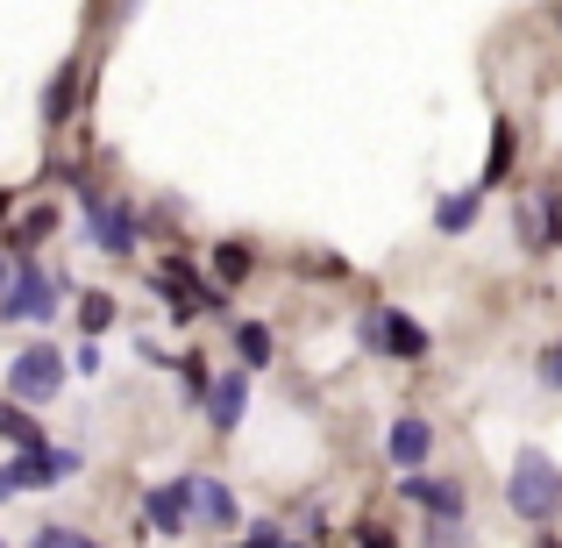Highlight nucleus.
Returning <instances> with one entry per match:
<instances>
[{"label": "nucleus", "instance_id": "f03ea898", "mask_svg": "<svg viewBox=\"0 0 562 548\" xmlns=\"http://www.w3.org/2000/svg\"><path fill=\"white\" fill-rule=\"evenodd\" d=\"M65 292H71V278L57 286L50 271H36V264L22 257V264L8 271V286H0V321H50Z\"/></svg>", "mask_w": 562, "mask_h": 548}, {"label": "nucleus", "instance_id": "9d476101", "mask_svg": "<svg viewBox=\"0 0 562 548\" xmlns=\"http://www.w3.org/2000/svg\"><path fill=\"white\" fill-rule=\"evenodd\" d=\"M427 449H435V427H427V421H413V413H406V421H392V435H384V456H392L398 470H420Z\"/></svg>", "mask_w": 562, "mask_h": 548}, {"label": "nucleus", "instance_id": "c85d7f7f", "mask_svg": "<svg viewBox=\"0 0 562 548\" xmlns=\"http://www.w3.org/2000/svg\"><path fill=\"white\" fill-rule=\"evenodd\" d=\"M0 548H8V541H0Z\"/></svg>", "mask_w": 562, "mask_h": 548}, {"label": "nucleus", "instance_id": "2eb2a0df", "mask_svg": "<svg viewBox=\"0 0 562 548\" xmlns=\"http://www.w3.org/2000/svg\"><path fill=\"white\" fill-rule=\"evenodd\" d=\"M249 271H257L249 243H214V286H243Z\"/></svg>", "mask_w": 562, "mask_h": 548}, {"label": "nucleus", "instance_id": "7ed1b4c3", "mask_svg": "<svg viewBox=\"0 0 562 548\" xmlns=\"http://www.w3.org/2000/svg\"><path fill=\"white\" fill-rule=\"evenodd\" d=\"M57 392H65V349L29 343L22 357L8 364V399L14 406H43V399H57Z\"/></svg>", "mask_w": 562, "mask_h": 548}, {"label": "nucleus", "instance_id": "20e7f679", "mask_svg": "<svg viewBox=\"0 0 562 548\" xmlns=\"http://www.w3.org/2000/svg\"><path fill=\"white\" fill-rule=\"evenodd\" d=\"M71 470H79V449H22L0 463V499L14 492H50V484H65Z\"/></svg>", "mask_w": 562, "mask_h": 548}, {"label": "nucleus", "instance_id": "f257e3e1", "mask_svg": "<svg viewBox=\"0 0 562 548\" xmlns=\"http://www.w3.org/2000/svg\"><path fill=\"white\" fill-rule=\"evenodd\" d=\"M506 499H513V513H520V521H555V513H562V470L541 449H520Z\"/></svg>", "mask_w": 562, "mask_h": 548}, {"label": "nucleus", "instance_id": "4468645a", "mask_svg": "<svg viewBox=\"0 0 562 548\" xmlns=\"http://www.w3.org/2000/svg\"><path fill=\"white\" fill-rule=\"evenodd\" d=\"M235 357H243V370H263L271 364V328L263 321H235Z\"/></svg>", "mask_w": 562, "mask_h": 548}, {"label": "nucleus", "instance_id": "bb28decb", "mask_svg": "<svg viewBox=\"0 0 562 548\" xmlns=\"http://www.w3.org/2000/svg\"><path fill=\"white\" fill-rule=\"evenodd\" d=\"M8 206H14V192H0V221H8Z\"/></svg>", "mask_w": 562, "mask_h": 548}, {"label": "nucleus", "instance_id": "412c9836", "mask_svg": "<svg viewBox=\"0 0 562 548\" xmlns=\"http://www.w3.org/2000/svg\"><path fill=\"white\" fill-rule=\"evenodd\" d=\"M29 548H100V541H86V535H71V527H43Z\"/></svg>", "mask_w": 562, "mask_h": 548}, {"label": "nucleus", "instance_id": "b1692460", "mask_svg": "<svg viewBox=\"0 0 562 548\" xmlns=\"http://www.w3.org/2000/svg\"><path fill=\"white\" fill-rule=\"evenodd\" d=\"M541 384H555V392H562V343L541 349Z\"/></svg>", "mask_w": 562, "mask_h": 548}, {"label": "nucleus", "instance_id": "4be33fe9", "mask_svg": "<svg viewBox=\"0 0 562 548\" xmlns=\"http://www.w3.org/2000/svg\"><path fill=\"white\" fill-rule=\"evenodd\" d=\"M427 548H463V521H427Z\"/></svg>", "mask_w": 562, "mask_h": 548}, {"label": "nucleus", "instance_id": "a211bd4d", "mask_svg": "<svg viewBox=\"0 0 562 548\" xmlns=\"http://www.w3.org/2000/svg\"><path fill=\"white\" fill-rule=\"evenodd\" d=\"M171 370H179L186 399H200V406H206V392H214V370H206V357H179V364H171Z\"/></svg>", "mask_w": 562, "mask_h": 548}, {"label": "nucleus", "instance_id": "393cba45", "mask_svg": "<svg viewBox=\"0 0 562 548\" xmlns=\"http://www.w3.org/2000/svg\"><path fill=\"white\" fill-rule=\"evenodd\" d=\"M357 541H363V548H398L392 535H384V527H363V535H357Z\"/></svg>", "mask_w": 562, "mask_h": 548}, {"label": "nucleus", "instance_id": "cd10ccee", "mask_svg": "<svg viewBox=\"0 0 562 548\" xmlns=\"http://www.w3.org/2000/svg\"><path fill=\"white\" fill-rule=\"evenodd\" d=\"M541 548H562V541H541Z\"/></svg>", "mask_w": 562, "mask_h": 548}, {"label": "nucleus", "instance_id": "ddd939ff", "mask_svg": "<svg viewBox=\"0 0 562 548\" xmlns=\"http://www.w3.org/2000/svg\"><path fill=\"white\" fill-rule=\"evenodd\" d=\"M477 214H484V192H477V186H470V192H449V200L435 206V228H441V235H463Z\"/></svg>", "mask_w": 562, "mask_h": 548}, {"label": "nucleus", "instance_id": "0eeeda50", "mask_svg": "<svg viewBox=\"0 0 562 548\" xmlns=\"http://www.w3.org/2000/svg\"><path fill=\"white\" fill-rule=\"evenodd\" d=\"M398 492L413 499V506L427 513V521H463V484L456 478H427V470H406V484Z\"/></svg>", "mask_w": 562, "mask_h": 548}, {"label": "nucleus", "instance_id": "f3484780", "mask_svg": "<svg viewBox=\"0 0 562 548\" xmlns=\"http://www.w3.org/2000/svg\"><path fill=\"white\" fill-rule=\"evenodd\" d=\"M79 328L86 335H108L114 328V300H108V292H79Z\"/></svg>", "mask_w": 562, "mask_h": 548}, {"label": "nucleus", "instance_id": "6ab92c4d", "mask_svg": "<svg viewBox=\"0 0 562 548\" xmlns=\"http://www.w3.org/2000/svg\"><path fill=\"white\" fill-rule=\"evenodd\" d=\"M71 86H79L71 71H57V79H50V93H43V122H65V114H71V100H79Z\"/></svg>", "mask_w": 562, "mask_h": 548}, {"label": "nucleus", "instance_id": "9b49d317", "mask_svg": "<svg viewBox=\"0 0 562 548\" xmlns=\"http://www.w3.org/2000/svg\"><path fill=\"white\" fill-rule=\"evenodd\" d=\"M192 513H200L214 535H228V527L243 521V513H235V492H228L221 478H192Z\"/></svg>", "mask_w": 562, "mask_h": 548}, {"label": "nucleus", "instance_id": "dca6fc26", "mask_svg": "<svg viewBox=\"0 0 562 548\" xmlns=\"http://www.w3.org/2000/svg\"><path fill=\"white\" fill-rule=\"evenodd\" d=\"M50 228H57V206H36V214H22V228H14V257H29V249H36Z\"/></svg>", "mask_w": 562, "mask_h": 548}, {"label": "nucleus", "instance_id": "6e6552de", "mask_svg": "<svg viewBox=\"0 0 562 548\" xmlns=\"http://www.w3.org/2000/svg\"><path fill=\"white\" fill-rule=\"evenodd\" d=\"M249 413V370H221L214 392H206V421H214V435H235Z\"/></svg>", "mask_w": 562, "mask_h": 548}, {"label": "nucleus", "instance_id": "c756f323", "mask_svg": "<svg viewBox=\"0 0 562 548\" xmlns=\"http://www.w3.org/2000/svg\"><path fill=\"white\" fill-rule=\"evenodd\" d=\"M285 548H292V541H285Z\"/></svg>", "mask_w": 562, "mask_h": 548}, {"label": "nucleus", "instance_id": "aec40b11", "mask_svg": "<svg viewBox=\"0 0 562 548\" xmlns=\"http://www.w3.org/2000/svg\"><path fill=\"white\" fill-rule=\"evenodd\" d=\"M506 165H513V128L498 122V128H492V157H484V186L506 179Z\"/></svg>", "mask_w": 562, "mask_h": 548}, {"label": "nucleus", "instance_id": "1a4fd4ad", "mask_svg": "<svg viewBox=\"0 0 562 548\" xmlns=\"http://www.w3.org/2000/svg\"><path fill=\"white\" fill-rule=\"evenodd\" d=\"M150 527L165 541H179L186 527H192V478H179V484H157L150 492Z\"/></svg>", "mask_w": 562, "mask_h": 548}, {"label": "nucleus", "instance_id": "5701e85b", "mask_svg": "<svg viewBox=\"0 0 562 548\" xmlns=\"http://www.w3.org/2000/svg\"><path fill=\"white\" fill-rule=\"evenodd\" d=\"M541 228H549V243H562V200L555 192H541Z\"/></svg>", "mask_w": 562, "mask_h": 548}, {"label": "nucleus", "instance_id": "f8f14e48", "mask_svg": "<svg viewBox=\"0 0 562 548\" xmlns=\"http://www.w3.org/2000/svg\"><path fill=\"white\" fill-rule=\"evenodd\" d=\"M0 441H14V456H22V449H50L43 421L29 406H14V399H0Z\"/></svg>", "mask_w": 562, "mask_h": 548}, {"label": "nucleus", "instance_id": "39448f33", "mask_svg": "<svg viewBox=\"0 0 562 548\" xmlns=\"http://www.w3.org/2000/svg\"><path fill=\"white\" fill-rule=\"evenodd\" d=\"M79 214L93 221V243L108 249V257H136V206H114V200H100V192H86L79 186Z\"/></svg>", "mask_w": 562, "mask_h": 548}, {"label": "nucleus", "instance_id": "423d86ee", "mask_svg": "<svg viewBox=\"0 0 562 548\" xmlns=\"http://www.w3.org/2000/svg\"><path fill=\"white\" fill-rule=\"evenodd\" d=\"M357 335L371 349H384V357H420V349H427V328H420V321H406L398 306H371Z\"/></svg>", "mask_w": 562, "mask_h": 548}, {"label": "nucleus", "instance_id": "a878e982", "mask_svg": "<svg viewBox=\"0 0 562 548\" xmlns=\"http://www.w3.org/2000/svg\"><path fill=\"white\" fill-rule=\"evenodd\" d=\"M8 271H14V264H8V249H0V286H8Z\"/></svg>", "mask_w": 562, "mask_h": 548}]
</instances>
